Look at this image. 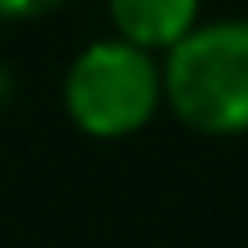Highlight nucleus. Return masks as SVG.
Here are the masks:
<instances>
[{
	"label": "nucleus",
	"mask_w": 248,
	"mask_h": 248,
	"mask_svg": "<svg viewBox=\"0 0 248 248\" xmlns=\"http://www.w3.org/2000/svg\"><path fill=\"white\" fill-rule=\"evenodd\" d=\"M0 23H5V18H0Z\"/></svg>",
	"instance_id": "obj_5"
},
{
	"label": "nucleus",
	"mask_w": 248,
	"mask_h": 248,
	"mask_svg": "<svg viewBox=\"0 0 248 248\" xmlns=\"http://www.w3.org/2000/svg\"><path fill=\"white\" fill-rule=\"evenodd\" d=\"M64 0H0V18H18V23H28V18H42L51 14V9H60Z\"/></svg>",
	"instance_id": "obj_4"
},
{
	"label": "nucleus",
	"mask_w": 248,
	"mask_h": 248,
	"mask_svg": "<svg viewBox=\"0 0 248 248\" xmlns=\"http://www.w3.org/2000/svg\"><path fill=\"white\" fill-rule=\"evenodd\" d=\"M115 37L142 46V51H175L198 23L202 0H106Z\"/></svg>",
	"instance_id": "obj_3"
},
{
	"label": "nucleus",
	"mask_w": 248,
	"mask_h": 248,
	"mask_svg": "<svg viewBox=\"0 0 248 248\" xmlns=\"http://www.w3.org/2000/svg\"><path fill=\"white\" fill-rule=\"evenodd\" d=\"M166 106L193 133H248V18L198 23L161 60Z\"/></svg>",
	"instance_id": "obj_1"
},
{
	"label": "nucleus",
	"mask_w": 248,
	"mask_h": 248,
	"mask_svg": "<svg viewBox=\"0 0 248 248\" xmlns=\"http://www.w3.org/2000/svg\"><path fill=\"white\" fill-rule=\"evenodd\" d=\"M161 60L124 37H101L74 55L64 74V110L92 138H129L161 110Z\"/></svg>",
	"instance_id": "obj_2"
}]
</instances>
